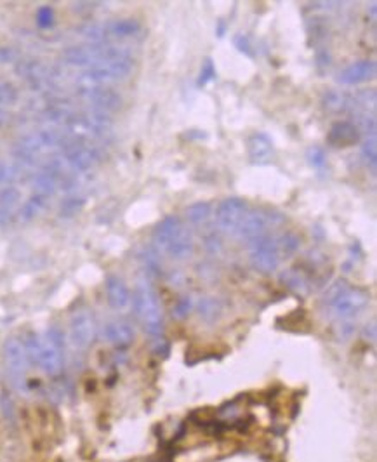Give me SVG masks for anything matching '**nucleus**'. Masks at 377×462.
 <instances>
[{
    "label": "nucleus",
    "instance_id": "1",
    "mask_svg": "<svg viewBox=\"0 0 377 462\" xmlns=\"http://www.w3.org/2000/svg\"><path fill=\"white\" fill-rule=\"evenodd\" d=\"M324 304L337 321L353 320L367 308L369 294L360 287H351L346 280H337L325 290Z\"/></svg>",
    "mask_w": 377,
    "mask_h": 462
},
{
    "label": "nucleus",
    "instance_id": "2",
    "mask_svg": "<svg viewBox=\"0 0 377 462\" xmlns=\"http://www.w3.org/2000/svg\"><path fill=\"white\" fill-rule=\"evenodd\" d=\"M131 301L136 317L141 320L145 330L153 337H160L164 332L162 306H160L159 296H157V290L153 289L152 283L141 280L136 285Z\"/></svg>",
    "mask_w": 377,
    "mask_h": 462
},
{
    "label": "nucleus",
    "instance_id": "3",
    "mask_svg": "<svg viewBox=\"0 0 377 462\" xmlns=\"http://www.w3.org/2000/svg\"><path fill=\"white\" fill-rule=\"evenodd\" d=\"M134 68V57L129 54H122L113 60L101 61L94 66L87 68L80 75V87H91V85H106L109 82L123 80Z\"/></svg>",
    "mask_w": 377,
    "mask_h": 462
},
{
    "label": "nucleus",
    "instance_id": "4",
    "mask_svg": "<svg viewBox=\"0 0 377 462\" xmlns=\"http://www.w3.org/2000/svg\"><path fill=\"white\" fill-rule=\"evenodd\" d=\"M249 259L252 268L258 269L259 273L277 272L280 266V252L277 245V237L272 235H261L249 242Z\"/></svg>",
    "mask_w": 377,
    "mask_h": 462
},
{
    "label": "nucleus",
    "instance_id": "5",
    "mask_svg": "<svg viewBox=\"0 0 377 462\" xmlns=\"http://www.w3.org/2000/svg\"><path fill=\"white\" fill-rule=\"evenodd\" d=\"M249 212L247 200L238 197L225 198L216 208V224L221 231L229 235H236L240 222L243 221L245 214Z\"/></svg>",
    "mask_w": 377,
    "mask_h": 462
},
{
    "label": "nucleus",
    "instance_id": "6",
    "mask_svg": "<svg viewBox=\"0 0 377 462\" xmlns=\"http://www.w3.org/2000/svg\"><path fill=\"white\" fill-rule=\"evenodd\" d=\"M63 153V160L73 172H87L92 167L98 163L99 153L94 146L85 145L82 141H70L68 139L67 145L61 150Z\"/></svg>",
    "mask_w": 377,
    "mask_h": 462
},
{
    "label": "nucleus",
    "instance_id": "7",
    "mask_svg": "<svg viewBox=\"0 0 377 462\" xmlns=\"http://www.w3.org/2000/svg\"><path fill=\"white\" fill-rule=\"evenodd\" d=\"M4 358L12 382H15L16 388L21 389L23 386H25V372L30 365L28 357H26L25 344H23L21 339L11 337L6 341Z\"/></svg>",
    "mask_w": 377,
    "mask_h": 462
},
{
    "label": "nucleus",
    "instance_id": "8",
    "mask_svg": "<svg viewBox=\"0 0 377 462\" xmlns=\"http://www.w3.org/2000/svg\"><path fill=\"white\" fill-rule=\"evenodd\" d=\"M283 221V217L277 212L273 214H266L265 211H250L245 214L243 221L240 222L238 231H236V237L243 238V240L250 242L254 240V238L261 237V235H266V229H268V224H280Z\"/></svg>",
    "mask_w": 377,
    "mask_h": 462
},
{
    "label": "nucleus",
    "instance_id": "9",
    "mask_svg": "<svg viewBox=\"0 0 377 462\" xmlns=\"http://www.w3.org/2000/svg\"><path fill=\"white\" fill-rule=\"evenodd\" d=\"M78 96L91 105V108L99 112L112 113L119 112L123 105V99L115 89L106 85H91V87H78Z\"/></svg>",
    "mask_w": 377,
    "mask_h": 462
},
{
    "label": "nucleus",
    "instance_id": "10",
    "mask_svg": "<svg viewBox=\"0 0 377 462\" xmlns=\"http://www.w3.org/2000/svg\"><path fill=\"white\" fill-rule=\"evenodd\" d=\"M96 327L94 314L89 310H78L71 314L70 318V339L75 348L78 350H87L89 346L94 342Z\"/></svg>",
    "mask_w": 377,
    "mask_h": 462
},
{
    "label": "nucleus",
    "instance_id": "11",
    "mask_svg": "<svg viewBox=\"0 0 377 462\" xmlns=\"http://www.w3.org/2000/svg\"><path fill=\"white\" fill-rule=\"evenodd\" d=\"M15 71L33 91L51 87L54 84V78H56L51 68H47L46 64L37 60H19L16 63Z\"/></svg>",
    "mask_w": 377,
    "mask_h": 462
},
{
    "label": "nucleus",
    "instance_id": "12",
    "mask_svg": "<svg viewBox=\"0 0 377 462\" xmlns=\"http://www.w3.org/2000/svg\"><path fill=\"white\" fill-rule=\"evenodd\" d=\"M37 365H40V368L47 375H53V377L60 375L64 367V348L53 344L46 337L40 339V353Z\"/></svg>",
    "mask_w": 377,
    "mask_h": 462
},
{
    "label": "nucleus",
    "instance_id": "13",
    "mask_svg": "<svg viewBox=\"0 0 377 462\" xmlns=\"http://www.w3.org/2000/svg\"><path fill=\"white\" fill-rule=\"evenodd\" d=\"M183 229L184 224L181 222V219L177 217V215H167V217H164L162 221L153 228L152 233V240L157 251H166L170 245V242H173Z\"/></svg>",
    "mask_w": 377,
    "mask_h": 462
},
{
    "label": "nucleus",
    "instance_id": "14",
    "mask_svg": "<svg viewBox=\"0 0 377 462\" xmlns=\"http://www.w3.org/2000/svg\"><path fill=\"white\" fill-rule=\"evenodd\" d=\"M376 75V63L372 60H362L349 64L339 73L337 80L342 85H358L370 80Z\"/></svg>",
    "mask_w": 377,
    "mask_h": 462
},
{
    "label": "nucleus",
    "instance_id": "15",
    "mask_svg": "<svg viewBox=\"0 0 377 462\" xmlns=\"http://www.w3.org/2000/svg\"><path fill=\"white\" fill-rule=\"evenodd\" d=\"M101 335L109 344L116 346V348H125V346L132 344L136 332L125 321H108V323L103 325Z\"/></svg>",
    "mask_w": 377,
    "mask_h": 462
},
{
    "label": "nucleus",
    "instance_id": "16",
    "mask_svg": "<svg viewBox=\"0 0 377 462\" xmlns=\"http://www.w3.org/2000/svg\"><path fill=\"white\" fill-rule=\"evenodd\" d=\"M360 141V131L356 125L349 121H339L332 124L331 131L327 134V143L332 146H353Z\"/></svg>",
    "mask_w": 377,
    "mask_h": 462
},
{
    "label": "nucleus",
    "instance_id": "17",
    "mask_svg": "<svg viewBox=\"0 0 377 462\" xmlns=\"http://www.w3.org/2000/svg\"><path fill=\"white\" fill-rule=\"evenodd\" d=\"M106 297L108 304L116 311H122L131 304V292L122 278L119 276H108L106 280Z\"/></svg>",
    "mask_w": 377,
    "mask_h": 462
},
{
    "label": "nucleus",
    "instance_id": "18",
    "mask_svg": "<svg viewBox=\"0 0 377 462\" xmlns=\"http://www.w3.org/2000/svg\"><path fill=\"white\" fill-rule=\"evenodd\" d=\"M249 148V157L254 163H266L273 157V141L265 132H256L249 138L247 143Z\"/></svg>",
    "mask_w": 377,
    "mask_h": 462
},
{
    "label": "nucleus",
    "instance_id": "19",
    "mask_svg": "<svg viewBox=\"0 0 377 462\" xmlns=\"http://www.w3.org/2000/svg\"><path fill=\"white\" fill-rule=\"evenodd\" d=\"M21 200L18 188L6 186L0 191V226H9L15 221V208Z\"/></svg>",
    "mask_w": 377,
    "mask_h": 462
},
{
    "label": "nucleus",
    "instance_id": "20",
    "mask_svg": "<svg viewBox=\"0 0 377 462\" xmlns=\"http://www.w3.org/2000/svg\"><path fill=\"white\" fill-rule=\"evenodd\" d=\"M193 251H195L193 237H191V233L188 231L186 226H184L183 231L170 242V245L164 252H166L170 259H174V261H183V259H188L190 256H193Z\"/></svg>",
    "mask_w": 377,
    "mask_h": 462
},
{
    "label": "nucleus",
    "instance_id": "21",
    "mask_svg": "<svg viewBox=\"0 0 377 462\" xmlns=\"http://www.w3.org/2000/svg\"><path fill=\"white\" fill-rule=\"evenodd\" d=\"M139 32H141V23L134 18L115 19V21L108 25V35L119 37V39L136 37Z\"/></svg>",
    "mask_w": 377,
    "mask_h": 462
},
{
    "label": "nucleus",
    "instance_id": "22",
    "mask_svg": "<svg viewBox=\"0 0 377 462\" xmlns=\"http://www.w3.org/2000/svg\"><path fill=\"white\" fill-rule=\"evenodd\" d=\"M322 105H324L325 109H328V112H332V113H344V112H348V109H351L353 101H351V96H348L346 92L328 91L324 94Z\"/></svg>",
    "mask_w": 377,
    "mask_h": 462
},
{
    "label": "nucleus",
    "instance_id": "23",
    "mask_svg": "<svg viewBox=\"0 0 377 462\" xmlns=\"http://www.w3.org/2000/svg\"><path fill=\"white\" fill-rule=\"evenodd\" d=\"M222 310H225V308H222L221 301H219L218 297L212 296L202 297L197 304L198 317H200L204 321H209V323L219 320V317L222 314Z\"/></svg>",
    "mask_w": 377,
    "mask_h": 462
},
{
    "label": "nucleus",
    "instance_id": "24",
    "mask_svg": "<svg viewBox=\"0 0 377 462\" xmlns=\"http://www.w3.org/2000/svg\"><path fill=\"white\" fill-rule=\"evenodd\" d=\"M280 282H282L287 289L296 294H301V296L310 290V283H308L306 276L301 272H297L296 268H289L280 273Z\"/></svg>",
    "mask_w": 377,
    "mask_h": 462
},
{
    "label": "nucleus",
    "instance_id": "25",
    "mask_svg": "<svg viewBox=\"0 0 377 462\" xmlns=\"http://www.w3.org/2000/svg\"><path fill=\"white\" fill-rule=\"evenodd\" d=\"M46 205H47V198L42 197V195L35 193L33 197H30L28 200L21 205V208H19V212H18L19 219L25 222L32 221V219H35L37 215H39L44 208H46Z\"/></svg>",
    "mask_w": 377,
    "mask_h": 462
},
{
    "label": "nucleus",
    "instance_id": "26",
    "mask_svg": "<svg viewBox=\"0 0 377 462\" xmlns=\"http://www.w3.org/2000/svg\"><path fill=\"white\" fill-rule=\"evenodd\" d=\"M184 215H186L188 222H191V224H204L212 215L211 202H195V204L188 205L186 211H184Z\"/></svg>",
    "mask_w": 377,
    "mask_h": 462
},
{
    "label": "nucleus",
    "instance_id": "27",
    "mask_svg": "<svg viewBox=\"0 0 377 462\" xmlns=\"http://www.w3.org/2000/svg\"><path fill=\"white\" fill-rule=\"evenodd\" d=\"M80 35L84 37V39H87L89 44H92V46H101L109 37L108 26L99 25V23H89V25L82 26Z\"/></svg>",
    "mask_w": 377,
    "mask_h": 462
},
{
    "label": "nucleus",
    "instance_id": "28",
    "mask_svg": "<svg viewBox=\"0 0 377 462\" xmlns=\"http://www.w3.org/2000/svg\"><path fill=\"white\" fill-rule=\"evenodd\" d=\"M85 205V198L78 197V195H68L67 198H63L60 204V217L70 219L75 217L77 214H80L82 208Z\"/></svg>",
    "mask_w": 377,
    "mask_h": 462
},
{
    "label": "nucleus",
    "instance_id": "29",
    "mask_svg": "<svg viewBox=\"0 0 377 462\" xmlns=\"http://www.w3.org/2000/svg\"><path fill=\"white\" fill-rule=\"evenodd\" d=\"M277 245H279L280 254L292 256L299 251L301 238L299 235L294 233V231H286V233H282L279 238H277Z\"/></svg>",
    "mask_w": 377,
    "mask_h": 462
},
{
    "label": "nucleus",
    "instance_id": "30",
    "mask_svg": "<svg viewBox=\"0 0 377 462\" xmlns=\"http://www.w3.org/2000/svg\"><path fill=\"white\" fill-rule=\"evenodd\" d=\"M139 259H141L143 263V268H145L146 273H150V275H159L160 269H162V265H160L159 259V251H155V249H143Z\"/></svg>",
    "mask_w": 377,
    "mask_h": 462
},
{
    "label": "nucleus",
    "instance_id": "31",
    "mask_svg": "<svg viewBox=\"0 0 377 462\" xmlns=\"http://www.w3.org/2000/svg\"><path fill=\"white\" fill-rule=\"evenodd\" d=\"M362 155L365 159L367 166L370 167V170H376L377 163V145H376V136H369L365 138L362 145Z\"/></svg>",
    "mask_w": 377,
    "mask_h": 462
},
{
    "label": "nucleus",
    "instance_id": "32",
    "mask_svg": "<svg viewBox=\"0 0 377 462\" xmlns=\"http://www.w3.org/2000/svg\"><path fill=\"white\" fill-rule=\"evenodd\" d=\"M18 89L8 80H0V108L8 105H15L18 101Z\"/></svg>",
    "mask_w": 377,
    "mask_h": 462
},
{
    "label": "nucleus",
    "instance_id": "33",
    "mask_svg": "<svg viewBox=\"0 0 377 462\" xmlns=\"http://www.w3.org/2000/svg\"><path fill=\"white\" fill-rule=\"evenodd\" d=\"M306 159L310 166L317 170H324L327 166V153L322 146H311L306 153Z\"/></svg>",
    "mask_w": 377,
    "mask_h": 462
},
{
    "label": "nucleus",
    "instance_id": "34",
    "mask_svg": "<svg viewBox=\"0 0 377 462\" xmlns=\"http://www.w3.org/2000/svg\"><path fill=\"white\" fill-rule=\"evenodd\" d=\"M233 46L236 47V51H240L242 54H245L247 57H254L256 56L254 47H252V42H250L249 37L243 35V33H238V35L233 37Z\"/></svg>",
    "mask_w": 377,
    "mask_h": 462
},
{
    "label": "nucleus",
    "instance_id": "35",
    "mask_svg": "<svg viewBox=\"0 0 377 462\" xmlns=\"http://www.w3.org/2000/svg\"><path fill=\"white\" fill-rule=\"evenodd\" d=\"M214 78H216V66H214V63H212L211 57H207L200 68V77H198V82H197L198 87H202V85H207L209 82L214 80Z\"/></svg>",
    "mask_w": 377,
    "mask_h": 462
},
{
    "label": "nucleus",
    "instance_id": "36",
    "mask_svg": "<svg viewBox=\"0 0 377 462\" xmlns=\"http://www.w3.org/2000/svg\"><path fill=\"white\" fill-rule=\"evenodd\" d=\"M0 412H2V416L6 417L8 420H12L15 419V403H12V398L8 395V393H2L0 395Z\"/></svg>",
    "mask_w": 377,
    "mask_h": 462
},
{
    "label": "nucleus",
    "instance_id": "37",
    "mask_svg": "<svg viewBox=\"0 0 377 462\" xmlns=\"http://www.w3.org/2000/svg\"><path fill=\"white\" fill-rule=\"evenodd\" d=\"M37 23H39L40 28H49V26H53L54 11L49 8V6L39 9V12H37Z\"/></svg>",
    "mask_w": 377,
    "mask_h": 462
},
{
    "label": "nucleus",
    "instance_id": "38",
    "mask_svg": "<svg viewBox=\"0 0 377 462\" xmlns=\"http://www.w3.org/2000/svg\"><path fill=\"white\" fill-rule=\"evenodd\" d=\"M204 247H205V251L209 252V254L216 256V254H219V252L222 251V240L219 238V235L211 233V235H207V237H205Z\"/></svg>",
    "mask_w": 377,
    "mask_h": 462
},
{
    "label": "nucleus",
    "instance_id": "39",
    "mask_svg": "<svg viewBox=\"0 0 377 462\" xmlns=\"http://www.w3.org/2000/svg\"><path fill=\"white\" fill-rule=\"evenodd\" d=\"M356 330V325L353 323V320H342L337 323V337L341 341H348L353 337Z\"/></svg>",
    "mask_w": 377,
    "mask_h": 462
},
{
    "label": "nucleus",
    "instance_id": "40",
    "mask_svg": "<svg viewBox=\"0 0 377 462\" xmlns=\"http://www.w3.org/2000/svg\"><path fill=\"white\" fill-rule=\"evenodd\" d=\"M16 176H18V172L11 166L0 162V184H11L16 179Z\"/></svg>",
    "mask_w": 377,
    "mask_h": 462
},
{
    "label": "nucleus",
    "instance_id": "41",
    "mask_svg": "<svg viewBox=\"0 0 377 462\" xmlns=\"http://www.w3.org/2000/svg\"><path fill=\"white\" fill-rule=\"evenodd\" d=\"M191 308H193V303H191L190 297H183L173 310V314L176 318H184L188 313H190Z\"/></svg>",
    "mask_w": 377,
    "mask_h": 462
},
{
    "label": "nucleus",
    "instance_id": "42",
    "mask_svg": "<svg viewBox=\"0 0 377 462\" xmlns=\"http://www.w3.org/2000/svg\"><path fill=\"white\" fill-rule=\"evenodd\" d=\"M317 66L318 68H328L331 66V54L327 49L317 51Z\"/></svg>",
    "mask_w": 377,
    "mask_h": 462
},
{
    "label": "nucleus",
    "instance_id": "43",
    "mask_svg": "<svg viewBox=\"0 0 377 462\" xmlns=\"http://www.w3.org/2000/svg\"><path fill=\"white\" fill-rule=\"evenodd\" d=\"M16 51L12 47H0V63H9V61H15Z\"/></svg>",
    "mask_w": 377,
    "mask_h": 462
},
{
    "label": "nucleus",
    "instance_id": "44",
    "mask_svg": "<svg viewBox=\"0 0 377 462\" xmlns=\"http://www.w3.org/2000/svg\"><path fill=\"white\" fill-rule=\"evenodd\" d=\"M362 337L365 339V341H370V342H374L376 341V323H367L365 327H363V330H362Z\"/></svg>",
    "mask_w": 377,
    "mask_h": 462
},
{
    "label": "nucleus",
    "instance_id": "45",
    "mask_svg": "<svg viewBox=\"0 0 377 462\" xmlns=\"http://www.w3.org/2000/svg\"><path fill=\"white\" fill-rule=\"evenodd\" d=\"M226 32V23L225 21H219L218 28H216V33H218V37H222Z\"/></svg>",
    "mask_w": 377,
    "mask_h": 462
},
{
    "label": "nucleus",
    "instance_id": "46",
    "mask_svg": "<svg viewBox=\"0 0 377 462\" xmlns=\"http://www.w3.org/2000/svg\"><path fill=\"white\" fill-rule=\"evenodd\" d=\"M8 117H9L8 113H6V112H4V109L0 108V124H4V122H6V121H8Z\"/></svg>",
    "mask_w": 377,
    "mask_h": 462
}]
</instances>
